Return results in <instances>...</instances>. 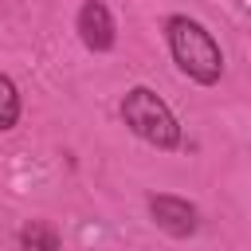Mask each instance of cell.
Returning <instances> with one entry per match:
<instances>
[{"label": "cell", "instance_id": "7a4b0ae2", "mask_svg": "<svg viewBox=\"0 0 251 251\" xmlns=\"http://www.w3.org/2000/svg\"><path fill=\"white\" fill-rule=\"evenodd\" d=\"M122 118H126V126H129L141 141H149V145H157V149H176V145H180V126H176L173 110H169L149 86H133V90L126 94Z\"/></svg>", "mask_w": 251, "mask_h": 251}, {"label": "cell", "instance_id": "3957f363", "mask_svg": "<svg viewBox=\"0 0 251 251\" xmlns=\"http://www.w3.org/2000/svg\"><path fill=\"white\" fill-rule=\"evenodd\" d=\"M149 212H153L157 227L169 231L173 239H188V235L200 227V212H196V204H188L184 196H169V192H161V196L149 200Z\"/></svg>", "mask_w": 251, "mask_h": 251}, {"label": "cell", "instance_id": "6da1fadb", "mask_svg": "<svg viewBox=\"0 0 251 251\" xmlns=\"http://www.w3.org/2000/svg\"><path fill=\"white\" fill-rule=\"evenodd\" d=\"M165 31H169V51H173L176 67H180L188 78H196V82H204V86L220 82V75H224V55H220V43L212 39V31H208L204 24H196V20H188V16H169Z\"/></svg>", "mask_w": 251, "mask_h": 251}, {"label": "cell", "instance_id": "5b68a950", "mask_svg": "<svg viewBox=\"0 0 251 251\" xmlns=\"http://www.w3.org/2000/svg\"><path fill=\"white\" fill-rule=\"evenodd\" d=\"M20 247H24V251H59V235H55L51 224L31 220V224L20 231Z\"/></svg>", "mask_w": 251, "mask_h": 251}, {"label": "cell", "instance_id": "277c9868", "mask_svg": "<svg viewBox=\"0 0 251 251\" xmlns=\"http://www.w3.org/2000/svg\"><path fill=\"white\" fill-rule=\"evenodd\" d=\"M78 35L90 51H110L114 47V20H110V8L102 0H86L78 8Z\"/></svg>", "mask_w": 251, "mask_h": 251}, {"label": "cell", "instance_id": "8992f818", "mask_svg": "<svg viewBox=\"0 0 251 251\" xmlns=\"http://www.w3.org/2000/svg\"><path fill=\"white\" fill-rule=\"evenodd\" d=\"M20 118V94L8 75H0V129H12Z\"/></svg>", "mask_w": 251, "mask_h": 251}]
</instances>
